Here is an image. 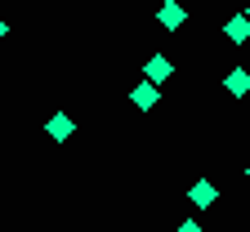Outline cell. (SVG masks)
I'll return each instance as SVG.
<instances>
[{"label": "cell", "instance_id": "obj_1", "mask_svg": "<svg viewBox=\"0 0 250 232\" xmlns=\"http://www.w3.org/2000/svg\"><path fill=\"white\" fill-rule=\"evenodd\" d=\"M183 18H188V9L183 5H174V0H166V5H161V27H183Z\"/></svg>", "mask_w": 250, "mask_h": 232}, {"label": "cell", "instance_id": "obj_2", "mask_svg": "<svg viewBox=\"0 0 250 232\" xmlns=\"http://www.w3.org/2000/svg\"><path fill=\"white\" fill-rule=\"evenodd\" d=\"M45 129H49V139H67V134H72V116H67V112H58Z\"/></svg>", "mask_w": 250, "mask_h": 232}, {"label": "cell", "instance_id": "obj_3", "mask_svg": "<svg viewBox=\"0 0 250 232\" xmlns=\"http://www.w3.org/2000/svg\"><path fill=\"white\" fill-rule=\"evenodd\" d=\"M246 89H250V72L246 67H232L228 72V94H246Z\"/></svg>", "mask_w": 250, "mask_h": 232}, {"label": "cell", "instance_id": "obj_4", "mask_svg": "<svg viewBox=\"0 0 250 232\" xmlns=\"http://www.w3.org/2000/svg\"><path fill=\"white\" fill-rule=\"evenodd\" d=\"M130 98H134V107H143V112H147V107H156V85H139Z\"/></svg>", "mask_w": 250, "mask_h": 232}, {"label": "cell", "instance_id": "obj_5", "mask_svg": "<svg viewBox=\"0 0 250 232\" xmlns=\"http://www.w3.org/2000/svg\"><path fill=\"white\" fill-rule=\"evenodd\" d=\"M152 81H166L170 76V58H161V54H156V58H147V67H143Z\"/></svg>", "mask_w": 250, "mask_h": 232}, {"label": "cell", "instance_id": "obj_6", "mask_svg": "<svg viewBox=\"0 0 250 232\" xmlns=\"http://www.w3.org/2000/svg\"><path fill=\"white\" fill-rule=\"evenodd\" d=\"M210 201H214V183H206V179H201V183L192 188V206H210Z\"/></svg>", "mask_w": 250, "mask_h": 232}, {"label": "cell", "instance_id": "obj_7", "mask_svg": "<svg viewBox=\"0 0 250 232\" xmlns=\"http://www.w3.org/2000/svg\"><path fill=\"white\" fill-rule=\"evenodd\" d=\"M228 36H232V41H246V36H250V22H246V18H232V22H228Z\"/></svg>", "mask_w": 250, "mask_h": 232}, {"label": "cell", "instance_id": "obj_8", "mask_svg": "<svg viewBox=\"0 0 250 232\" xmlns=\"http://www.w3.org/2000/svg\"><path fill=\"white\" fill-rule=\"evenodd\" d=\"M179 232H201V223H183V228H179Z\"/></svg>", "mask_w": 250, "mask_h": 232}, {"label": "cell", "instance_id": "obj_9", "mask_svg": "<svg viewBox=\"0 0 250 232\" xmlns=\"http://www.w3.org/2000/svg\"><path fill=\"white\" fill-rule=\"evenodd\" d=\"M0 36H5V22H0Z\"/></svg>", "mask_w": 250, "mask_h": 232}, {"label": "cell", "instance_id": "obj_10", "mask_svg": "<svg viewBox=\"0 0 250 232\" xmlns=\"http://www.w3.org/2000/svg\"><path fill=\"white\" fill-rule=\"evenodd\" d=\"M246 18H250V9H246Z\"/></svg>", "mask_w": 250, "mask_h": 232}, {"label": "cell", "instance_id": "obj_11", "mask_svg": "<svg viewBox=\"0 0 250 232\" xmlns=\"http://www.w3.org/2000/svg\"><path fill=\"white\" fill-rule=\"evenodd\" d=\"M246 174H250V170H246Z\"/></svg>", "mask_w": 250, "mask_h": 232}]
</instances>
